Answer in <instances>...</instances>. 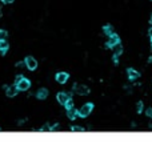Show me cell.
<instances>
[{"mask_svg": "<svg viewBox=\"0 0 152 153\" xmlns=\"http://www.w3.org/2000/svg\"><path fill=\"white\" fill-rule=\"evenodd\" d=\"M48 96V91L45 89V88H41V89H39L38 93H36V97H38L39 100H45Z\"/></svg>", "mask_w": 152, "mask_h": 153, "instance_id": "cell-10", "label": "cell"}, {"mask_svg": "<svg viewBox=\"0 0 152 153\" xmlns=\"http://www.w3.org/2000/svg\"><path fill=\"white\" fill-rule=\"evenodd\" d=\"M17 92H19V88L16 87V84L13 85V87L7 88V96L8 97H15L16 95H17Z\"/></svg>", "mask_w": 152, "mask_h": 153, "instance_id": "cell-9", "label": "cell"}, {"mask_svg": "<svg viewBox=\"0 0 152 153\" xmlns=\"http://www.w3.org/2000/svg\"><path fill=\"white\" fill-rule=\"evenodd\" d=\"M147 116L152 117V108H148V109H147Z\"/></svg>", "mask_w": 152, "mask_h": 153, "instance_id": "cell-20", "label": "cell"}, {"mask_svg": "<svg viewBox=\"0 0 152 153\" xmlns=\"http://www.w3.org/2000/svg\"><path fill=\"white\" fill-rule=\"evenodd\" d=\"M3 3H4V4H12L13 0H3Z\"/></svg>", "mask_w": 152, "mask_h": 153, "instance_id": "cell-21", "label": "cell"}, {"mask_svg": "<svg viewBox=\"0 0 152 153\" xmlns=\"http://www.w3.org/2000/svg\"><path fill=\"white\" fill-rule=\"evenodd\" d=\"M136 111H137L139 113L143 111V101H137V104H136Z\"/></svg>", "mask_w": 152, "mask_h": 153, "instance_id": "cell-16", "label": "cell"}, {"mask_svg": "<svg viewBox=\"0 0 152 153\" xmlns=\"http://www.w3.org/2000/svg\"><path fill=\"white\" fill-rule=\"evenodd\" d=\"M77 115H79V111H76L73 106L67 109V116H68V119L70 120H75L76 117H77Z\"/></svg>", "mask_w": 152, "mask_h": 153, "instance_id": "cell-8", "label": "cell"}, {"mask_svg": "<svg viewBox=\"0 0 152 153\" xmlns=\"http://www.w3.org/2000/svg\"><path fill=\"white\" fill-rule=\"evenodd\" d=\"M112 48H114V56H115V60H116L117 56H120V55H121V52H123V48H121L120 43L116 44V45H114Z\"/></svg>", "mask_w": 152, "mask_h": 153, "instance_id": "cell-12", "label": "cell"}, {"mask_svg": "<svg viewBox=\"0 0 152 153\" xmlns=\"http://www.w3.org/2000/svg\"><path fill=\"white\" fill-rule=\"evenodd\" d=\"M7 36H8L7 31H4V29H0V40H6Z\"/></svg>", "mask_w": 152, "mask_h": 153, "instance_id": "cell-15", "label": "cell"}, {"mask_svg": "<svg viewBox=\"0 0 152 153\" xmlns=\"http://www.w3.org/2000/svg\"><path fill=\"white\" fill-rule=\"evenodd\" d=\"M25 67H27L29 71H35V69L38 68V61L31 56L25 57Z\"/></svg>", "mask_w": 152, "mask_h": 153, "instance_id": "cell-4", "label": "cell"}, {"mask_svg": "<svg viewBox=\"0 0 152 153\" xmlns=\"http://www.w3.org/2000/svg\"><path fill=\"white\" fill-rule=\"evenodd\" d=\"M92 109H93V104H91V103L84 104V105L79 109V116H82V117H87V116H89V113L92 112Z\"/></svg>", "mask_w": 152, "mask_h": 153, "instance_id": "cell-1", "label": "cell"}, {"mask_svg": "<svg viewBox=\"0 0 152 153\" xmlns=\"http://www.w3.org/2000/svg\"><path fill=\"white\" fill-rule=\"evenodd\" d=\"M22 79H23V76H17V77H16V80H15V84H17V83H19Z\"/></svg>", "mask_w": 152, "mask_h": 153, "instance_id": "cell-22", "label": "cell"}, {"mask_svg": "<svg viewBox=\"0 0 152 153\" xmlns=\"http://www.w3.org/2000/svg\"><path fill=\"white\" fill-rule=\"evenodd\" d=\"M151 24H152V17H151Z\"/></svg>", "mask_w": 152, "mask_h": 153, "instance_id": "cell-25", "label": "cell"}, {"mask_svg": "<svg viewBox=\"0 0 152 153\" xmlns=\"http://www.w3.org/2000/svg\"><path fill=\"white\" fill-rule=\"evenodd\" d=\"M72 132H79L80 133V132H84V128H82V127H76L75 125V127H72Z\"/></svg>", "mask_w": 152, "mask_h": 153, "instance_id": "cell-17", "label": "cell"}, {"mask_svg": "<svg viewBox=\"0 0 152 153\" xmlns=\"http://www.w3.org/2000/svg\"><path fill=\"white\" fill-rule=\"evenodd\" d=\"M16 87L19 88V91H28L29 87H31V81H29L28 79L23 77L22 80H20V81L16 84Z\"/></svg>", "mask_w": 152, "mask_h": 153, "instance_id": "cell-3", "label": "cell"}, {"mask_svg": "<svg viewBox=\"0 0 152 153\" xmlns=\"http://www.w3.org/2000/svg\"><path fill=\"white\" fill-rule=\"evenodd\" d=\"M68 73H66V72H59L56 75V81L60 83V84H66L67 81H68Z\"/></svg>", "mask_w": 152, "mask_h": 153, "instance_id": "cell-7", "label": "cell"}, {"mask_svg": "<svg viewBox=\"0 0 152 153\" xmlns=\"http://www.w3.org/2000/svg\"><path fill=\"white\" fill-rule=\"evenodd\" d=\"M119 43H120V39H119L117 35H115V33L109 35V39H108V41H107L108 47H114V45H116V44H119Z\"/></svg>", "mask_w": 152, "mask_h": 153, "instance_id": "cell-6", "label": "cell"}, {"mask_svg": "<svg viewBox=\"0 0 152 153\" xmlns=\"http://www.w3.org/2000/svg\"><path fill=\"white\" fill-rule=\"evenodd\" d=\"M23 65H25V61L24 63H17V64H16V67H19V68H22Z\"/></svg>", "mask_w": 152, "mask_h": 153, "instance_id": "cell-23", "label": "cell"}, {"mask_svg": "<svg viewBox=\"0 0 152 153\" xmlns=\"http://www.w3.org/2000/svg\"><path fill=\"white\" fill-rule=\"evenodd\" d=\"M7 48H8V44H7L6 40H0V51L1 52H6Z\"/></svg>", "mask_w": 152, "mask_h": 153, "instance_id": "cell-13", "label": "cell"}, {"mask_svg": "<svg viewBox=\"0 0 152 153\" xmlns=\"http://www.w3.org/2000/svg\"><path fill=\"white\" fill-rule=\"evenodd\" d=\"M104 32L108 35V36L114 33V31H112V27H111V25H105V27H104Z\"/></svg>", "mask_w": 152, "mask_h": 153, "instance_id": "cell-14", "label": "cell"}, {"mask_svg": "<svg viewBox=\"0 0 152 153\" xmlns=\"http://www.w3.org/2000/svg\"><path fill=\"white\" fill-rule=\"evenodd\" d=\"M128 77L131 79V80H136V79H139L140 77V73L137 71H135V69H132V68H130L128 69Z\"/></svg>", "mask_w": 152, "mask_h": 153, "instance_id": "cell-11", "label": "cell"}, {"mask_svg": "<svg viewBox=\"0 0 152 153\" xmlns=\"http://www.w3.org/2000/svg\"><path fill=\"white\" fill-rule=\"evenodd\" d=\"M66 106H67V109H68V108H72V106H73V100H71V99H70V100L66 103Z\"/></svg>", "mask_w": 152, "mask_h": 153, "instance_id": "cell-19", "label": "cell"}, {"mask_svg": "<svg viewBox=\"0 0 152 153\" xmlns=\"http://www.w3.org/2000/svg\"><path fill=\"white\" fill-rule=\"evenodd\" d=\"M41 132H52V128H51L50 125H44V127L41 128Z\"/></svg>", "mask_w": 152, "mask_h": 153, "instance_id": "cell-18", "label": "cell"}, {"mask_svg": "<svg viewBox=\"0 0 152 153\" xmlns=\"http://www.w3.org/2000/svg\"><path fill=\"white\" fill-rule=\"evenodd\" d=\"M56 99H57V101H59V104H61V105H66V103L70 100L71 97H70V95H68V93L60 92V93H57Z\"/></svg>", "mask_w": 152, "mask_h": 153, "instance_id": "cell-5", "label": "cell"}, {"mask_svg": "<svg viewBox=\"0 0 152 153\" xmlns=\"http://www.w3.org/2000/svg\"><path fill=\"white\" fill-rule=\"evenodd\" d=\"M73 91H75L77 95H80V96H84V95H88L89 93L88 87H86V85H82V84H75V85H73Z\"/></svg>", "mask_w": 152, "mask_h": 153, "instance_id": "cell-2", "label": "cell"}, {"mask_svg": "<svg viewBox=\"0 0 152 153\" xmlns=\"http://www.w3.org/2000/svg\"><path fill=\"white\" fill-rule=\"evenodd\" d=\"M148 33H149V38H151V39H152V28H151V29H149V32H148Z\"/></svg>", "mask_w": 152, "mask_h": 153, "instance_id": "cell-24", "label": "cell"}]
</instances>
